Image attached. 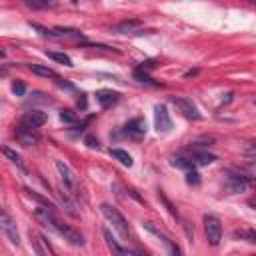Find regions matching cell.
I'll use <instances>...</instances> for the list:
<instances>
[{
	"mask_svg": "<svg viewBox=\"0 0 256 256\" xmlns=\"http://www.w3.org/2000/svg\"><path fill=\"white\" fill-rule=\"evenodd\" d=\"M56 170H58V174H60L62 186H64V190L68 192V196H72V198L80 196V186H78V178H76L74 170H72L64 160H56Z\"/></svg>",
	"mask_w": 256,
	"mask_h": 256,
	"instance_id": "6da1fadb",
	"label": "cell"
},
{
	"mask_svg": "<svg viewBox=\"0 0 256 256\" xmlns=\"http://www.w3.org/2000/svg\"><path fill=\"white\" fill-rule=\"evenodd\" d=\"M100 210H102V214H104V218L112 224V228L122 236V238H128V234H130V228H128V222H126V218L120 214V210L118 208H114L112 204H100Z\"/></svg>",
	"mask_w": 256,
	"mask_h": 256,
	"instance_id": "7a4b0ae2",
	"label": "cell"
},
{
	"mask_svg": "<svg viewBox=\"0 0 256 256\" xmlns=\"http://www.w3.org/2000/svg\"><path fill=\"white\" fill-rule=\"evenodd\" d=\"M52 230L58 232L68 244H72V246H84V236H82V232L76 230L74 226L64 224V222H60V220L56 218V220L52 222Z\"/></svg>",
	"mask_w": 256,
	"mask_h": 256,
	"instance_id": "3957f363",
	"label": "cell"
},
{
	"mask_svg": "<svg viewBox=\"0 0 256 256\" xmlns=\"http://www.w3.org/2000/svg\"><path fill=\"white\" fill-rule=\"evenodd\" d=\"M204 232H206V240L210 246H218L222 240V224L216 216L206 214L204 216Z\"/></svg>",
	"mask_w": 256,
	"mask_h": 256,
	"instance_id": "277c9868",
	"label": "cell"
},
{
	"mask_svg": "<svg viewBox=\"0 0 256 256\" xmlns=\"http://www.w3.org/2000/svg\"><path fill=\"white\" fill-rule=\"evenodd\" d=\"M32 28L40 30L42 36L46 38H66V40H84V34L80 30H74V28H54V30H48V28H42L38 24H32Z\"/></svg>",
	"mask_w": 256,
	"mask_h": 256,
	"instance_id": "5b68a950",
	"label": "cell"
},
{
	"mask_svg": "<svg viewBox=\"0 0 256 256\" xmlns=\"http://www.w3.org/2000/svg\"><path fill=\"white\" fill-rule=\"evenodd\" d=\"M0 230L8 236V240L12 242V244H20V232H18V226H16V222H14V218L0 206Z\"/></svg>",
	"mask_w": 256,
	"mask_h": 256,
	"instance_id": "8992f818",
	"label": "cell"
},
{
	"mask_svg": "<svg viewBox=\"0 0 256 256\" xmlns=\"http://www.w3.org/2000/svg\"><path fill=\"white\" fill-rule=\"evenodd\" d=\"M224 182H226V188H228L230 192H234V194H236V192H246L248 186H250L248 176H244V174H240V172H232V170L226 172Z\"/></svg>",
	"mask_w": 256,
	"mask_h": 256,
	"instance_id": "52a82bcc",
	"label": "cell"
},
{
	"mask_svg": "<svg viewBox=\"0 0 256 256\" xmlns=\"http://www.w3.org/2000/svg\"><path fill=\"white\" fill-rule=\"evenodd\" d=\"M144 228H146L148 232H152V234H154V236L164 244V248H166L168 256H182V252H180V248L176 246V242H172V240H170V238H168L160 228H156L152 222H144Z\"/></svg>",
	"mask_w": 256,
	"mask_h": 256,
	"instance_id": "ba28073f",
	"label": "cell"
},
{
	"mask_svg": "<svg viewBox=\"0 0 256 256\" xmlns=\"http://www.w3.org/2000/svg\"><path fill=\"white\" fill-rule=\"evenodd\" d=\"M102 234H104V240H106V244H108V248L112 250V254L114 256H144V254H140V252H134V250H128V248H124L112 234H110V230L108 228H104L102 230Z\"/></svg>",
	"mask_w": 256,
	"mask_h": 256,
	"instance_id": "9c48e42d",
	"label": "cell"
},
{
	"mask_svg": "<svg viewBox=\"0 0 256 256\" xmlns=\"http://www.w3.org/2000/svg\"><path fill=\"white\" fill-rule=\"evenodd\" d=\"M154 126L158 132H168L172 128V118H170L168 108L164 104H158L154 108Z\"/></svg>",
	"mask_w": 256,
	"mask_h": 256,
	"instance_id": "30bf717a",
	"label": "cell"
},
{
	"mask_svg": "<svg viewBox=\"0 0 256 256\" xmlns=\"http://www.w3.org/2000/svg\"><path fill=\"white\" fill-rule=\"evenodd\" d=\"M16 140L22 144V146H34L38 140H40V134L38 130L34 128H28L24 124H18L16 126Z\"/></svg>",
	"mask_w": 256,
	"mask_h": 256,
	"instance_id": "8fae6325",
	"label": "cell"
},
{
	"mask_svg": "<svg viewBox=\"0 0 256 256\" xmlns=\"http://www.w3.org/2000/svg\"><path fill=\"white\" fill-rule=\"evenodd\" d=\"M172 102L182 110V114L186 116V118H192V120H200L202 118V114L198 112V108L194 106V102L192 100H188V98H172Z\"/></svg>",
	"mask_w": 256,
	"mask_h": 256,
	"instance_id": "7c38bea8",
	"label": "cell"
},
{
	"mask_svg": "<svg viewBox=\"0 0 256 256\" xmlns=\"http://www.w3.org/2000/svg\"><path fill=\"white\" fill-rule=\"evenodd\" d=\"M30 246H32V250H34L36 256H52V250H50L48 242L38 232H30Z\"/></svg>",
	"mask_w": 256,
	"mask_h": 256,
	"instance_id": "4fadbf2b",
	"label": "cell"
},
{
	"mask_svg": "<svg viewBox=\"0 0 256 256\" xmlns=\"http://www.w3.org/2000/svg\"><path fill=\"white\" fill-rule=\"evenodd\" d=\"M186 158L190 160L192 166H208V164H212L216 160L214 154H210L206 150H192V148H190V154Z\"/></svg>",
	"mask_w": 256,
	"mask_h": 256,
	"instance_id": "5bb4252c",
	"label": "cell"
},
{
	"mask_svg": "<svg viewBox=\"0 0 256 256\" xmlns=\"http://www.w3.org/2000/svg\"><path fill=\"white\" fill-rule=\"evenodd\" d=\"M44 122H46V114H44V112H40V110H30V112H26V114L22 116V122H20V124L38 130Z\"/></svg>",
	"mask_w": 256,
	"mask_h": 256,
	"instance_id": "9a60e30c",
	"label": "cell"
},
{
	"mask_svg": "<svg viewBox=\"0 0 256 256\" xmlns=\"http://www.w3.org/2000/svg\"><path fill=\"white\" fill-rule=\"evenodd\" d=\"M124 134L130 138H142L146 134V122L142 118H134L124 126Z\"/></svg>",
	"mask_w": 256,
	"mask_h": 256,
	"instance_id": "2e32d148",
	"label": "cell"
},
{
	"mask_svg": "<svg viewBox=\"0 0 256 256\" xmlns=\"http://www.w3.org/2000/svg\"><path fill=\"white\" fill-rule=\"evenodd\" d=\"M94 96H96V102H98L102 108H108V106L116 104V102H118V98H120V94H118V92H114V90H108V88H102V90H98Z\"/></svg>",
	"mask_w": 256,
	"mask_h": 256,
	"instance_id": "e0dca14e",
	"label": "cell"
},
{
	"mask_svg": "<svg viewBox=\"0 0 256 256\" xmlns=\"http://www.w3.org/2000/svg\"><path fill=\"white\" fill-rule=\"evenodd\" d=\"M136 28H140V22L138 20H124V22L112 26V32H116V34H128V32H134Z\"/></svg>",
	"mask_w": 256,
	"mask_h": 256,
	"instance_id": "ac0fdd59",
	"label": "cell"
},
{
	"mask_svg": "<svg viewBox=\"0 0 256 256\" xmlns=\"http://www.w3.org/2000/svg\"><path fill=\"white\" fill-rule=\"evenodd\" d=\"M110 154H112V158H116L122 166H128V168H130V166L134 164L132 156H130L126 150H122V148H112V150H110Z\"/></svg>",
	"mask_w": 256,
	"mask_h": 256,
	"instance_id": "d6986e66",
	"label": "cell"
},
{
	"mask_svg": "<svg viewBox=\"0 0 256 256\" xmlns=\"http://www.w3.org/2000/svg\"><path fill=\"white\" fill-rule=\"evenodd\" d=\"M28 70L34 72V74H38V76H44V78H58L52 68L42 66V64H28Z\"/></svg>",
	"mask_w": 256,
	"mask_h": 256,
	"instance_id": "ffe728a7",
	"label": "cell"
},
{
	"mask_svg": "<svg viewBox=\"0 0 256 256\" xmlns=\"http://www.w3.org/2000/svg\"><path fill=\"white\" fill-rule=\"evenodd\" d=\"M56 196H58V202L66 208V212L68 214H72V216H78V212H76V204L70 200V196L68 194H62V192H56Z\"/></svg>",
	"mask_w": 256,
	"mask_h": 256,
	"instance_id": "44dd1931",
	"label": "cell"
},
{
	"mask_svg": "<svg viewBox=\"0 0 256 256\" xmlns=\"http://www.w3.org/2000/svg\"><path fill=\"white\" fill-rule=\"evenodd\" d=\"M2 154H4L10 162H14L20 170H26V166H24V162H22V158H20V154H18V152H14L12 148H2Z\"/></svg>",
	"mask_w": 256,
	"mask_h": 256,
	"instance_id": "7402d4cb",
	"label": "cell"
},
{
	"mask_svg": "<svg viewBox=\"0 0 256 256\" xmlns=\"http://www.w3.org/2000/svg\"><path fill=\"white\" fill-rule=\"evenodd\" d=\"M48 56H50L52 60L64 64V66H72V58H70L68 54H64V52H48Z\"/></svg>",
	"mask_w": 256,
	"mask_h": 256,
	"instance_id": "603a6c76",
	"label": "cell"
},
{
	"mask_svg": "<svg viewBox=\"0 0 256 256\" xmlns=\"http://www.w3.org/2000/svg\"><path fill=\"white\" fill-rule=\"evenodd\" d=\"M24 4L32 10H40V8H52L54 2H36V0H24Z\"/></svg>",
	"mask_w": 256,
	"mask_h": 256,
	"instance_id": "cb8c5ba5",
	"label": "cell"
},
{
	"mask_svg": "<svg viewBox=\"0 0 256 256\" xmlns=\"http://www.w3.org/2000/svg\"><path fill=\"white\" fill-rule=\"evenodd\" d=\"M172 164H174V166H178V168H186V170L194 168V166L190 164V160H188V158H184V156H174V158H172Z\"/></svg>",
	"mask_w": 256,
	"mask_h": 256,
	"instance_id": "d4e9b609",
	"label": "cell"
},
{
	"mask_svg": "<svg viewBox=\"0 0 256 256\" xmlns=\"http://www.w3.org/2000/svg\"><path fill=\"white\" fill-rule=\"evenodd\" d=\"M234 238H244L246 242H256V236L252 230H236L234 232Z\"/></svg>",
	"mask_w": 256,
	"mask_h": 256,
	"instance_id": "484cf974",
	"label": "cell"
},
{
	"mask_svg": "<svg viewBox=\"0 0 256 256\" xmlns=\"http://www.w3.org/2000/svg\"><path fill=\"white\" fill-rule=\"evenodd\" d=\"M186 182H188V184H194V186L200 184V176H198V172H196L194 168H190V170L186 172Z\"/></svg>",
	"mask_w": 256,
	"mask_h": 256,
	"instance_id": "4316f807",
	"label": "cell"
},
{
	"mask_svg": "<svg viewBox=\"0 0 256 256\" xmlns=\"http://www.w3.org/2000/svg\"><path fill=\"white\" fill-rule=\"evenodd\" d=\"M134 78H136V80H140V82H146V84H154V82H152V78H150L144 70H140V68H136V70H134Z\"/></svg>",
	"mask_w": 256,
	"mask_h": 256,
	"instance_id": "83f0119b",
	"label": "cell"
},
{
	"mask_svg": "<svg viewBox=\"0 0 256 256\" xmlns=\"http://www.w3.org/2000/svg\"><path fill=\"white\" fill-rule=\"evenodd\" d=\"M12 92H14L16 96H24V92H26L24 82H14V84H12Z\"/></svg>",
	"mask_w": 256,
	"mask_h": 256,
	"instance_id": "f1b7e54d",
	"label": "cell"
},
{
	"mask_svg": "<svg viewBox=\"0 0 256 256\" xmlns=\"http://www.w3.org/2000/svg\"><path fill=\"white\" fill-rule=\"evenodd\" d=\"M60 120H62V122H70V124H72V122H76V116H74L70 110H62V112H60Z\"/></svg>",
	"mask_w": 256,
	"mask_h": 256,
	"instance_id": "f546056e",
	"label": "cell"
},
{
	"mask_svg": "<svg viewBox=\"0 0 256 256\" xmlns=\"http://www.w3.org/2000/svg\"><path fill=\"white\" fill-rule=\"evenodd\" d=\"M84 142H86V146H88V148H96V150L100 148L98 140H96L94 136H90V134H88V136H84Z\"/></svg>",
	"mask_w": 256,
	"mask_h": 256,
	"instance_id": "4dcf8cb0",
	"label": "cell"
},
{
	"mask_svg": "<svg viewBox=\"0 0 256 256\" xmlns=\"http://www.w3.org/2000/svg\"><path fill=\"white\" fill-rule=\"evenodd\" d=\"M8 74V66H4V64H0V78H4Z\"/></svg>",
	"mask_w": 256,
	"mask_h": 256,
	"instance_id": "1f68e13d",
	"label": "cell"
},
{
	"mask_svg": "<svg viewBox=\"0 0 256 256\" xmlns=\"http://www.w3.org/2000/svg\"><path fill=\"white\" fill-rule=\"evenodd\" d=\"M58 86H60V88H66V90H72V88H74V86L68 84V82H58Z\"/></svg>",
	"mask_w": 256,
	"mask_h": 256,
	"instance_id": "d6a6232c",
	"label": "cell"
},
{
	"mask_svg": "<svg viewBox=\"0 0 256 256\" xmlns=\"http://www.w3.org/2000/svg\"><path fill=\"white\" fill-rule=\"evenodd\" d=\"M4 54H6V52H4L2 48H0V58H4Z\"/></svg>",
	"mask_w": 256,
	"mask_h": 256,
	"instance_id": "836d02e7",
	"label": "cell"
}]
</instances>
